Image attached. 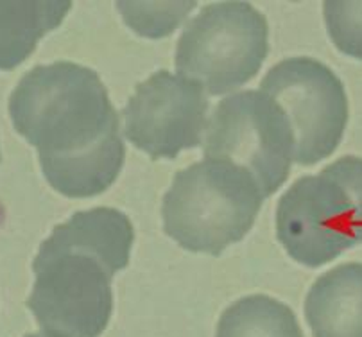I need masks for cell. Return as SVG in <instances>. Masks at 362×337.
I'll use <instances>...</instances> for the list:
<instances>
[{
	"label": "cell",
	"mask_w": 362,
	"mask_h": 337,
	"mask_svg": "<svg viewBox=\"0 0 362 337\" xmlns=\"http://www.w3.org/2000/svg\"><path fill=\"white\" fill-rule=\"evenodd\" d=\"M18 135L38 149L49 185L66 198H93L124 165L119 113L99 74L70 61L38 65L9 97Z\"/></svg>",
	"instance_id": "cell-1"
},
{
	"label": "cell",
	"mask_w": 362,
	"mask_h": 337,
	"mask_svg": "<svg viewBox=\"0 0 362 337\" xmlns=\"http://www.w3.org/2000/svg\"><path fill=\"white\" fill-rule=\"evenodd\" d=\"M135 232L115 208L76 212L38 249L28 298L43 333L99 337L113 310L112 280L129 264Z\"/></svg>",
	"instance_id": "cell-2"
},
{
	"label": "cell",
	"mask_w": 362,
	"mask_h": 337,
	"mask_svg": "<svg viewBox=\"0 0 362 337\" xmlns=\"http://www.w3.org/2000/svg\"><path fill=\"white\" fill-rule=\"evenodd\" d=\"M276 237L307 268L362 244V158L343 156L294 182L278 201Z\"/></svg>",
	"instance_id": "cell-3"
},
{
	"label": "cell",
	"mask_w": 362,
	"mask_h": 337,
	"mask_svg": "<svg viewBox=\"0 0 362 337\" xmlns=\"http://www.w3.org/2000/svg\"><path fill=\"white\" fill-rule=\"evenodd\" d=\"M262 201L246 171L204 160L174 176L163 196V230L181 248L219 256L250 232Z\"/></svg>",
	"instance_id": "cell-4"
},
{
	"label": "cell",
	"mask_w": 362,
	"mask_h": 337,
	"mask_svg": "<svg viewBox=\"0 0 362 337\" xmlns=\"http://www.w3.org/2000/svg\"><path fill=\"white\" fill-rule=\"evenodd\" d=\"M267 51L262 13L247 2H216L187 23L176 47V69L210 95H223L253 79Z\"/></svg>",
	"instance_id": "cell-5"
},
{
	"label": "cell",
	"mask_w": 362,
	"mask_h": 337,
	"mask_svg": "<svg viewBox=\"0 0 362 337\" xmlns=\"http://www.w3.org/2000/svg\"><path fill=\"white\" fill-rule=\"evenodd\" d=\"M203 153L204 160L246 171L266 199L289 176L294 140L280 106L267 93L246 90L219 102L206 126Z\"/></svg>",
	"instance_id": "cell-6"
},
{
	"label": "cell",
	"mask_w": 362,
	"mask_h": 337,
	"mask_svg": "<svg viewBox=\"0 0 362 337\" xmlns=\"http://www.w3.org/2000/svg\"><path fill=\"white\" fill-rule=\"evenodd\" d=\"M286 115L294 140V162L314 165L328 158L343 138L348 97L341 79L313 58L276 63L260 83Z\"/></svg>",
	"instance_id": "cell-7"
},
{
	"label": "cell",
	"mask_w": 362,
	"mask_h": 337,
	"mask_svg": "<svg viewBox=\"0 0 362 337\" xmlns=\"http://www.w3.org/2000/svg\"><path fill=\"white\" fill-rule=\"evenodd\" d=\"M209 99L183 76L158 70L140 83L126 108V138L153 160H174L183 149L197 148L206 129Z\"/></svg>",
	"instance_id": "cell-8"
},
{
	"label": "cell",
	"mask_w": 362,
	"mask_h": 337,
	"mask_svg": "<svg viewBox=\"0 0 362 337\" xmlns=\"http://www.w3.org/2000/svg\"><path fill=\"white\" fill-rule=\"evenodd\" d=\"M314 337H362V264H341L314 282L305 300Z\"/></svg>",
	"instance_id": "cell-9"
},
{
	"label": "cell",
	"mask_w": 362,
	"mask_h": 337,
	"mask_svg": "<svg viewBox=\"0 0 362 337\" xmlns=\"http://www.w3.org/2000/svg\"><path fill=\"white\" fill-rule=\"evenodd\" d=\"M70 0H0V70H13L70 11Z\"/></svg>",
	"instance_id": "cell-10"
},
{
	"label": "cell",
	"mask_w": 362,
	"mask_h": 337,
	"mask_svg": "<svg viewBox=\"0 0 362 337\" xmlns=\"http://www.w3.org/2000/svg\"><path fill=\"white\" fill-rule=\"evenodd\" d=\"M216 337H303L291 307L266 295L237 300L223 312Z\"/></svg>",
	"instance_id": "cell-11"
},
{
	"label": "cell",
	"mask_w": 362,
	"mask_h": 337,
	"mask_svg": "<svg viewBox=\"0 0 362 337\" xmlns=\"http://www.w3.org/2000/svg\"><path fill=\"white\" fill-rule=\"evenodd\" d=\"M323 15L335 47L343 54L362 59V2L327 0Z\"/></svg>",
	"instance_id": "cell-12"
},
{
	"label": "cell",
	"mask_w": 362,
	"mask_h": 337,
	"mask_svg": "<svg viewBox=\"0 0 362 337\" xmlns=\"http://www.w3.org/2000/svg\"><path fill=\"white\" fill-rule=\"evenodd\" d=\"M23 337H52V336H47V333H25Z\"/></svg>",
	"instance_id": "cell-13"
},
{
	"label": "cell",
	"mask_w": 362,
	"mask_h": 337,
	"mask_svg": "<svg viewBox=\"0 0 362 337\" xmlns=\"http://www.w3.org/2000/svg\"><path fill=\"white\" fill-rule=\"evenodd\" d=\"M0 160H2V156H0Z\"/></svg>",
	"instance_id": "cell-14"
}]
</instances>
